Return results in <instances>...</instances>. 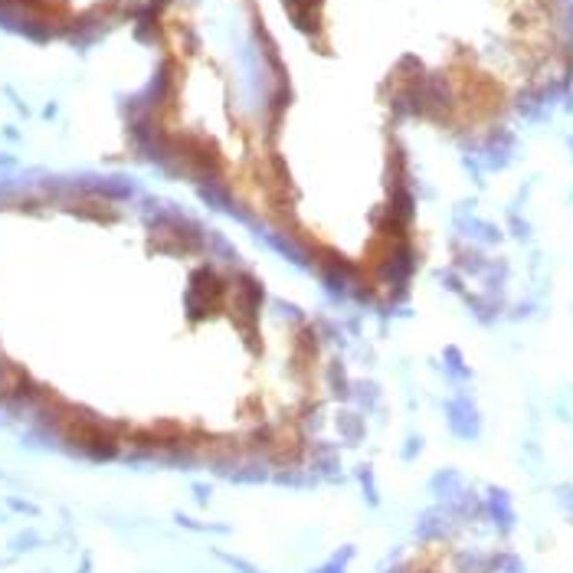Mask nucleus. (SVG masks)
Listing matches in <instances>:
<instances>
[{"label":"nucleus","instance_id":"f257e3e1","mask_svg":"<svg viewBox=\"0 0 573 573\" xmlns=\"http://www.w3.org/2000/svg\"><path fill=\"white\" fill-rule=\"evenodd\" d=\"M324 380L311 318L200 223L0 210V393L49 423L141 452H276Z\"/></svg>","mask_w":573,"mask_h":573}]
</instances>
